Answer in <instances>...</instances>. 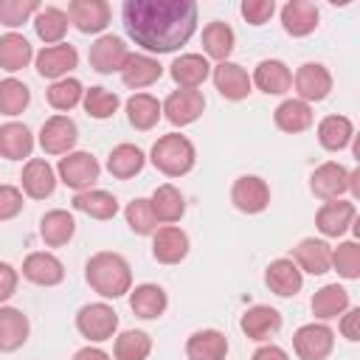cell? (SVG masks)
Segmentation results:
<instances>
[{
    "label": "cell",
    "instance_id": "44dd1931",
    "mask_svg": "<svg viewBox=\"0 0 360 360\" xmlns=\"http://www.w3.org/2000/svg\"><path fill=\"white\" fill-rule=\"evenodd\" d=\"M318 6L309 0H290L281 6V25L290 37H309L318 28Z\"/></svg>",
    "mask_w": 360,
    "mask_h": 360
},
{
    "label": "cell",
    "instance_id": "ba28073f",
    "mask_svg": "<svg viewBox=\"0 0 360 360\" xmlns=\"http://www.w3.org/2000/svg\"><path fill=\"white\" fill-rule=\"evenodd\" d=\"M202 110H205V98H202V93L200 90H172L169 96H166V101L160 104V112L166 115V121L169 124H174V127H188V124H194L200 115H202Z\"/></svg>",
    "mask_w": 360,
    "mask_h": 360
},
{
    "label": "cell",
    "instance_id": "277c9868",
    "mask_svg": "<svg viewBox=\"0 0 360 360\" xmlns=\"http://www.w3.org/2000/svg\"><path fill=\"white\" fill-rule=\"evenodd\" d=\"M357 180H360V169H346V166L329 160V163H321L309 174V188H312L315 197L329 202V200H340L346 191L360 197V183Z\"/></svg>",
    "mask_w": 360,
    "mask_h": 360
},
{
    "label": "cell",
    "instance_id": "5b68a950",
    "mask_svg": "<svg viewBox=\"0 0 360 360\" xmlns=\"http://www.w3.org/2000/svg\"><path fill=\"white\" fill-rule=\"evenodd\" d=\"M76 329L82 338L93 340V343H101V340H110L118 329V312L104 304V301H96V304H84L79 312H76Z\"/></svg>",
    "mask_w": 360,
    "mask_h": 360
},
{
    "label": "cell",
    "instance_id": "60d3db41",
    "mask_svg": "<svg viewBox=\"0 0 360 360\" xmlns=\"http://www.w3.org/2000/svg\"><path fill=\"white\" fill-rule=\"evenodd\" d=\"M160 101L149 93H135L127 98V121L135 129H152L160 121Z\"/></svg>",
    "mask_w": 360,
    "mask_h": 360
},
{
    "label": "cell",
    "instance_id": "8992f818",
    "mask_svg": "<svg viewBox=\"0 0 360 360\" xmlns=\"http://www.w3.org/2000/svg\"><path fill=\"white\" fill-rule=\"evenodd\" d=\"M56 174H59V180H62L68 188H73V191H87V188H93V183L98 180L101 166H98V160H96L90 152H68L65 158H59Z\"/></svg>",
    "mask_w": 360,
    "mask_h": 360
},
{
    "label": "cell",
    "instance_id": "7c38bea8",
    "mask_svg": "<svg viewBox=\"0 0 360 360\" xmlns=\"http://www.w3.org/2000/svg\"><path fill=\"white\" fill-rule=\"evenodd\" d=\"M295 93L301 101H323L332 90V73L321 62H304L292 76Z\"/></svg>",
    "mask_w": 360,
    "mask_h": 360
},
{
    "label": "cell",
    "instance_id": "836d02e7",
    "mask_svg": "<svg viewBox=\"0 0 360 360\" xmlns=\"http://www.w3.org/2000/svg\"><path fill=\"white\" fill-rule=\"evenodd\" d=\"M149 205L155 211V219L158 222H177L183 214H186V197L180 194V188H174L172 183H163L155 188V194L149 197Z\"/></svg>",
    "mask_w": 360,
    "mask_h": 360
},
{
    "label": "cell",
    "instance_id": "484cf974",
    "mask_svg": "<svg viewBox=\"0 0 360 360\" xmlns=\"http://www.w3.org/2000/svg\"><path fill=\"white\" fill-rule=\"evenodd\" d=\"M22 191L31 197V200H45L53 194L56 188V172L51 169L48 160L42 158H31L25 166H22Z\"/></svg>",
    "mask_w": 360,
    "mask_h": 360
},
{
    "label": "cell",
    "instance_id": "d6986e66",
    "mask_svg": "<svg viewBox=\"0 0 360 360\" xmlns=\"http://www.w3.org/2000/svg\"><path fill=\"white\" fill-rule=\"evenodd\" d=\"M22 276H25L31 284H39V287H56V284H62V278H65V264H62L53 253L37 250V253H28V256H25V262H22Z\"/></svg>",
    "mask_w": 360,
    "mask_h": 360
},
{
    "label": "cell",
    "instance_id": "db71d44e",
    "mask_svg": "<svg viewBox=\"0 0 360 360\" xmlns=\"http://www.w3.org/2000/svg\"><path fill=\"white\" fill-rule=\"evenodd\" d=\"M250 360H290V357H287V352H284L281 346L267 343V346H259V349L253 352V357H250Z\"/></svg>",
    "mask_w": 360,
    "mask_h": 360
},
{
    "label": "cell",
    "instance_id": "ffe728a7",
    "mask_svg": "<svg viewBox=\"0 0 360 360\" xmlns=\"http://www.w3.org/2000/svg\"><path fill=\"white\" fill-rule=\"evenodd\" d=\"M264 284L276 295L290 298V295H298V290L304 287V273L295 267L292 259H273L264 270Z\"/></svg>",
    "mask_w": 360,
    "mask_h": 360
},
{
    "label": "cell",
    "instance_id": "f1b7e54d",
    "mask_svg": "<svg viewBox=\"0 0 360 360\" xmlns=\"http://www.w3.org/2000/svg\"><path fill=\"white\" fill-rule=\"evenodd\" d=\"M34 152V135L25 124L8 121L0 127V158L6 160H22Z\"/></svg>",
    "mask_w": 360,
    "mask_h": 360
},
{
    "label": "cell",
    "instance_id": "4fadbf2b",
    "mask_svg": "<svg viewBox=\"0 0 360 360\" xmlns=\"http://www.w3.org/2000/svg\"><path fill=\"white\" fill-rule=\"evenodd\" d=\"M68 20L82 34H101L110 25V3L107 0H73L68 6Z\"/></svg>",
    "mask_w": 360,
    "mask_h": 360
},
{
    "label": "cell",
    "instance_id": "603a6c76",
    "mask_svg": "<svg viewBox=\"0 0 360 360\" xmlns=\"http://www.w3.org/2000/svg\"><path fill=\"white\" fill-rule=\"evenodd\" d=\"M239 329L250 340H267V338H273L281 329V312L273 309V307H267V304H256V307H250L242 315Z\"/></svg>",
    "mask_w": 360,
    "mask_h": 360
},
{
    "label": "cell",
    "instance_id": "3957f363",
    "mask_svg": "<svg viewBox=\"0 0 360 360\" xmlns=\"http://www.w3.org/2000/svg\"><path fill=\"white\" fill-rule=\"evenodd\" d=\"M149 160H152V166L160 174H166V177H183V174H188L194 169L197 149H194V143L186 135L169 132V135H160L155 141V146L149 152Z\"/></svg>",
    "mask_w": 360,
    "mask_h": 360
},
{
    "label": "cell",
    "instance_id": "1f68e13d",
    "mask_svg": "<svg viewBox=\"0 0 360 360\" xmlns=\"http://www.w3.org/2000/svg\"><path fill=\"white\" fill-rule=\"evenodd\" d=\"M352 138H354L352 118H346V115H326V118H321V124H318V143L326 152L346 149L352 143Z\"/></svg>",
    "mask_w": 360,
    "mask_h": 360
},
{
    "label": "cell",
    "instance_id": "8fae6325",
    "mask_svg": "<svg viewBox=\"0 0 360 360\" xmlns=\"http://www.w3.org/2000/svg\"><path fill=\"white\" fill-rule=\"evenodd\" d=\"M127 56H129V48H127V42H124L121 37H115V34H101V37L90 45V53H87L90 68H93L96 73H115V70L121 73Z\"/></svg>",
    "mask_w": 360,
    "mask_h": 360
},
{
    "label": "cell",
    "instance_id": "ee69618b",
    "mask_svg": "<svg viewBox=\"0 0 360 360\" xmlns=\"http://www.w3.org/2000/svg\"><path fill=\"white\" fill-rule=\"evenodd\" d=\"M31 104V90L20 79H3L0 82V112L3 115H20Z\"/></svg>",
    "mask_w": 360,
    "mask_h": 360
},
{
    "label": "cell",
    "instance_id": "f5cc1de1",
    "mask_svg": "<svg viewBox=\"0 0 360 360\" xmlns=\"http://www.w3.org/2000/svg\"><path fill=\"white\" fill-rule=\"evenodd\" d=\"M340 335L346 340H352V343L360 340V309L357 307H349L343 312V318H340Z\"/></svg>",
    "mask_w": 360,
    "mask_h": 360
},
{
    "label": "cell",
    "instance_id": "bcb514c9",
    "mask_svg": "<svg viewBox=\"0 0 360 360\" xmlns=\"http://www.w3.org/2000/svg\"><path fill=\"white\" fill-rule=\"evenodd\" d=\"M124 217H127V225L132 228V233H138V236H152L158 231V219H155V211L146 197H135L124 208Z\"/></svg>",
    "mask_w": 360,
    "mask_h": 360
},
{
    "label": "cell",
    "instance_id": "9a60e30c",
    "mask_svg": "<svg viewBox=\"0 0 360 360\" xmlns=\"http://www.w3.org/2000/svg\"><path fill=\"white\" fill-rule=\"evenodd\" d=\"M354 217H357L354 202H349V200H329V202H323V205L318 208L315 225H318V231H321L323 236L338 239V236H343V233L354 225Z\"/></svg>",
    "mask_w": 360,
    "mask_h": 360
},
{
    "label": "cell",
    "instance_id": "ab89813d",
    "mask_svg": "<svg viewBox=\"0 0 360 360\" xmlns=\"http://www.w3.org/2000/svg\"><path fill=\"white\" fill-rule=\"evenodd\" d=\"M143 163H146V155L135 143H118L107 158V172L118 180H129L143 169Z\"/></svg>",
    "mask_w": 360,
    "mask_h": 360
},
{
    "label": "cell",
    "instance_id": "7a4b0ae2",
    "mask_svg": "<svg viewBox=\"0 0 360 360\" xmlns=\"http://www.w3.org/2000/svg\"><path fill=\"white\" fill-rule=\"evenodd\" d=\"M84 278L101 298H121L132 290L129 262L121 253H112V250L93 253L84 264Z\"/></svg>",
    "mask_w": 360,
    "mask_h": 360
},
{
    "label": "cell",
    "instance_id": "7bdbcfd3",
    "mask_svg": "<svg viewBox=\"0 0 360 360\" xmlns=\"http://www.w3.org/2000/svg\"><path fill=\"white\" fill-rule=\"evenodd\" d=\"M82 96H84L82 82H79V79H70V76H65V79H59V82H51V87L45 90L48 104H51L53 110H59V115L68 112V110H73V107L82 101Z\"/></svg>",
    "mask_w": 360,
    "mask_h": 360
},
{
    "label": "cell",
    "instance_id": "cb8c5ba5",
    "mask_svg": "<svg viewBox=\"0 0 360 360\" xmlns=\"http://www.w3.org/2000/svg\"><path fill=\"white\" fill-rule=\"evenodd\" d=\"M169 76L174 79L177 87L183 90H197L208 76H211V65L205 56L200 53H183L169 65Z\"/></svg>",
    "mask_w": 360,
    "mask_h": 360
},
{
    "label": "cell",
    "instance_id": "4dcf8cb0",
    "mask_svg": "<svg viewBox=\"0 0 360 360\" xmlns=\"http://www.w3.org/2000/svg\"><path fill=\"white\" fill-rule=\"evenodd\" d=\"M273 121H276V127L281 132H290V135L304 132V129L312 127V107L307 101H301V98H284L276 107Z\"/></svg>",
    "mask_w": 360,
    "mask_h": 360
},
{
    "label": "cell",
    "instance_id": "7402d4cb",
    "mask_svg": "<svg viewBox=\"0 0 360 360\" xmlns=\"http://www.w3.org/2000/svg\"><path fill=\"white\" fill-rule=\"evenodd\" d=\"M160 76H163V65L155 56H149V53H129L124 68H121V82L127 87H132V90L149 87Z\"/></svg>",
    "mask_w": 360,
    "mask_h": 360
},
{
    "label": "cell",
    "instance_id": "2e32d148",
    "mask_svg": "<svg viewBox=\"0 0 360 360\" xmlns=\"http://www.w3.org/2000/svg\"><path fill=\"white\" fill-rule=\"evenodd\" d=\"M152 256L160 264H180L188 256V236L177 225H163L152 233Z\"/></svg>",
    "mask_w": 360,
    "mask_h": 360
},
{
    "label": "cell",
    "instance_id": "f907efd6",
    "mask_svg": "<svg viewBox=\"0 0 360 360\" xmlns=\"http://www.w3.org/2000/svg\"><path fill=\"white\" fill-rule=\"evenodd\" d=\"M22 211V191L17 186H0V222L14 219Z\"/></svg>",
    "mask_w": 360,
    "mask_h": 360
},
{
    "label": "cell",
    "instance_id": "5bb4252c",
    "mask_svg": "<svg viewBox=\"0 0 360 360\" xmlns=\"http://www.w3.org/2000/svg\"><path fill=\"white\" fill-rule=\"evenodd\" d=\"M76 65H79V53H76V48L68 45V42L48 45V48H42V51L37 53V73H39L42 79L59 82V79H65Z\"/></svg>",
    "mask_w": 360,
    "mask_h": 360
},
{
    "label": "cell",
    "instance_id": "ac0fdd59",
    "mask_svg": "<svg viewBox=\"0 0 360 360\" xmlns=\"http://www.w3.org/2000/svg\"><path fill=\"white\" fill-rule=\"evenodd\" d=\"M292 262L301 273H312V276H323L329 273V262H332V248L323 239L307 236L292 248Z\"/></svg>",
    "mask_w": 360,
    "mask_h": 360
},
{
    "label": "cell",
    "instance_id": "f35d334b",
    "mask_svg": "<svg viewBox=\"0 0 360 360\" xmlns=\"http://www.w3.org/2000/svg\"><path fill=\"white\" fill-rule=\"evenodd\" d=\"M233 45H236V34H233V28H231L228 22L214 20V22H208V25L202 28V51H205L211 59L228 62V56L233 53Z\"/></svg>",
    "mask_w": 360,
    "mask_h": 360
},
{
    "label": "cell",
    "instance_id": "8d00e7d4",
    "mask_svg": "<svg viewBox=\"0 0 360 360\" xmlns=\"http://www.w3.org/2000/svg\"><path fill=\"white\" fill-rule=\"evenodd\" d=\"M309 307H312V315L321 318V321L338 318L349 309V290L340 287V284H323L321 290H315Z\"/></svg>",
    "mask_w": 360,
    "mask_h": 360
},
{
    "label": "cell",
    "instance_id": "c3c4849f",
    "mask_svg": "<svg viewBox=\"0 0 360 360\" xmlns=\"http://www.w3.org/2000/svg\"><path fill=\"white\" fill-rule=\"evenodd\" d=\"M42 6L37 0H0V25L6 28H20L28 22Z\"/></svg>",
    "mask_w": 360,
    "mask_h": 360
},
{
    "label": "cell",
    "instance_id": "f546056e",
    "mask_svg": "<svg viewBox=\"0 0 360 360\" xmlns=\"http://www.w3.org/2000/svg\"><path fill=\"white\" fill-rule=\"evenodd\" d=\"M76 233V219L65 208H53L39 219V236L48 248H62L73 239Z\"/></svg>",
    "mask_w": 360,
    "mask_h": 360
},
{
    "label": "cell",
    "instance_id": "11a10c76",
    "mask_svg": "<svg viewBox=\"0 0 360 360\" xmlns=\"http://www.w3.org/2000/svg\"><path fill=\"white\" fill-rule=\"evenodd\" d=\"M73 360H110V354L104 349H98V346H84V349H79L73 354Z\"/></svg>",
    "mask_w": 360,
    "mask_h": 360
},
{
    "label": "cell",
    "instance_id": "e575fe53",
    "mask_svg": "<svg viewBox=\"0 0 360 360\" xmlns=\"http://www.w3.org/2000/svg\"><path fill=\"white\" fill-rule=\"evenodd\" d=\"M28 318L14 307H0V352H17L28 340Z\"/></svg>",
    "mask_w": 360,
    "mask_h": 360
},
{
    "label": "cell",
    "instance_id": "74e56055",
    "mask_svg": "<svg viewBox=\"0 0 360 360\" xmlns=\"http://www.w3.org/2000/svg\"><path fill=\"white\" fill-rule=\"evenodd\" d=\"M34 59V48L22 34H3L0 37V68L8 73H17L22 68H28V62Z\"/></svg>",
    "mask_w": 360,
    "mask_h": 360
},
{
    "label": "cell",
    "instance_id": "f6af8a7d",
    "mask_svg": "<svg viewBox=\"0 0 360 360\" xmlns=\"http://www.w3.org/2000/svg\"><path fill=\"white\" fill-rule=\"evenodd\" d=\"M82 104H84V110H87V115L90 118H98V121H104V118H112L115 115V110H118V96L112 93V90H107V87H90V90H84V96H82Z\"/></svg>",
    "mask_w": 360,
    "mask_h": 360
},
{
    "label": "cell",
    "instance_id": "b9f144b4",
    "mask_svg": "<svg viewBox=\"0 0 360 360\" xmlns=\"http://www.w3.org/2000/svg\"><path fill=\"white\" fill-rule=\"evenodd\" d=\"M152 352V338L143 329H127L115 338L112 354L115 360H146Z\"/></svg>",
    "mask_w": 360,
    "mask_h": 360
},
{
    "label": "cell",
    "instance_id": "681fc988",
    "mask_svg": "<svg viewBox=\"0 0 360 360\" xmlns=\"http://www.w3.org/2000/svg\"><path fill=\"white\" fill-rule=\"evenodd\" d=\"M239 11L250 25H264L276 14V3L273 0H242Z\"/></svg>",
    "mask_w": 360,
    "mask_h": 360
},
{
    "label": "cell",
    "instance_id": "816d5d0a",
    "mask_svg": "<svg viewBox=\"0 0 360 360\" xmlns=\"http://www.w3.org/2000/svg\"><path fill=\"white\" fill-rule=\"evenodd\" d=\"M17 281H20V273L8 262H0V304L17 292Z\"/></svg>",
    "mask_w": 360,
    "mask_h": 360
},
{
    "label": "cell",
    "instance_id": "9c48e42d",
    "mask_svg": "<svg viewBox=\"0 0 360 360\" xmlns=\"http://www.w3.org/2000/svg\"><path fill=\"white\" fill-rule=\"evenodd\" d=\"M79 141V127L68 115H51L39 129V146L45 155H68Z\"/></svg>",
    "mask_w": 360,
    "mask_h": 360
},
{
    "label": "cell",
    "instance_id": "d6a6232c",
    "mask_svg": "<svg viewBox=\"0 0 360 360\" xmlns=\"http://www.w3.org/2000/svg\"><path fill=\"white\" fill-rule=\"evenodd\" d=\"M73 208L87 214L90 219H112L118 214V200L104 188H87V191H76Z\"/></svg>",
    "mask_w": 360,
    "mask_h": 360
},
{
    "label": "cell",
    "instance_id": "52a82bcc",
    "mask_svg": "<svg viewBox=\"0 0 360 360\" xmlns=\"http://www.w3.org/2000/svg\"><path fill=\"white\" fill-rule=\"evenodd\" d=\"M292 349L301 360H326L335 349V332L326 323H304L292 335Z\"/></svg>",
    "mask_w": 360,
    "mask_h": 360
},
{
    "label": "cell",
    "instance_id": "d590c367",
    "mask_svg": "<svg viewBox=\"0 0 360 360\" xmlns=\"http://www.w3.org/2000/svg\"><path fill=\"white\" fill-rule=\"evenodd\" d=\"M68 25H70L68 11H62L56 6H45L34 14V31L45 45H59L68 34Z\"/></svg>",
    "mask_w": 360,
    "mask_h": 360
},
{
    "label": "cell",
    "instance_id": "7dc6e473",
    "mask_svg": "<svg viewBox=\"0 0 360 360\" xmlns=\"http://www.w3.org/2000/svg\"><path fill=\"white\" fill-rule=\"evenodd\" d=\"M329 267H335L340 278L357 281V278H360V245H357V242H340V245L332 250Z\"/></svg>",
    "mask_w": 360,
    "mask_h": 360
},
{
    "label": "cell",
    "instance_id": "83f0119b",
    "mask_svg": "<svg viewBox=\"0 0 360 360\" xmlns=\"http://www.w3.org/2000/svg\"><path fill=\"white\" fill-rule=\"evenodd\" d=\"M188 360H225L228 354V338L219 329H197L186 340Z\"/></svg>",
    "mask_w": 360,
    "mask_h": 360
},
{
    "label": "cell",
    "instance_id": "6da1fadb",
    "mask_svg": "<svg viewBox=\"0 0 360 360\" xmlns=\"http://www.w3.org/2000/svg\"><path fill=\"white\" fill-rule=\"evenodd\" d=\"M121 20L135 45L149 53H172L197 31L194 0H127Z\"/></svg>",
    "mask_w": 360,
    "mask_h": 360
},
{
    "label": "cell",
    "instance_id": "d4e9b609",
    "mask_svg": "<svg viewBox=\"0 0 360 360\" xmlns=\"http://www.w3.org/2000/svg\"><path fill=\"white\" fill-rule=\"evenodd\" d=\"M250 84H256L267 96H281L292 87V73L281 59H262L253 70Z\"/></svg>",
    "mask_w": 360,
    "mask_h": 360
},
{
    "label": "cell",
    "instance_id": "4316f807",
    "mask_svg": "<svg viewBox=\"0 0 360 360\" xmlns=\"http://www.w3.org/2000/svg\"><path fill=\"white\" fill-rule=\"evenodd\" d=\"M169 307V295L160 284H138L135 290H129V309L149 321V318H160Z\"/></svg>",
    "mask_w": 360,
    "mask_h": 360
},
{
    "label": "cell",
    "instance_id": "e0dca14e",
    "mask_svg": "<svg viewBox=\"0 0 360 360\" xmlns=\"http://www.w3.org/2000/svg\"><path fill=\"white\" fill-rule=\"evenodd\" d=\"M211 76H214V84H217V90H219V96L222 98H228V101H242V98H248L250 96V76H248V70L242 68V65H236V62H217V68L211 70Z\"/></svg>",
    "mask_w": 360,
    "mask_h": 360
},
{
    "label": "cell",
    "instance_id": "30bf717a",
    "mask_svg": "<svg viewBox=\"0 0 360 360\" xmlns=\"http://www.w3.org/2000/svg\"><path fill=\"white\" fill-rule=\"evenodd\" d=\"M231 202L242 214H262L270 205V188L259 174H242L231 186Z\"/></svg>",
    "mask_w": 360,
    "mask_h": 360
}]
</instances>
